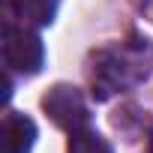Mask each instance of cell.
<instances>
[{"label":"cell","instance_id":"obj_3","mask_svg":"<svg viewBox=\"0 0 153 153\" xmlns=\"http://www.w3.org/2000/svg\"><path fill=\"white\" fill-rule=\"evenodd\" d=\"M42 108H45L48 117H51L60 129H66L69 135L87 126V105H84L81 93L75 90V87H69V84L51 87V90L45 93V99H42Z\"/></svg>","mask_w":153,"mask_h":153},{"label":"cell","instance_id":"obj_5","mask_svg":"<svg viewBox=\"0 0 153 153\" xmlns=\"http://www.w3.org/2000/svg\"><path fill=\"white\" fill-rule=\"evenodd\" d=\"M69 153H114V150H111V144H108L102 135H96V132H90V129L84 126V129H78V132H72V138H69Z\"/></svg>","mask_w":153,"mask_h":153},{"label":"cell","instance_id":"obj_2","mask_svg":"<svg viewBox=\"0 0 153 153\" xmlns=\"http://www.w3.org/2000/svg\"><path fill=\"white\" fill-rule=\"evenodd\" d=\"M3 57H6V66L9 69L24 72V75H33V72L42 69L45 48H42V42H39L36 33H30L24 27L6 24V30H3Z\"/></svg>","mask_w":153,"mask_h":153},{"label":"cell","instance_id":"obj_1","mask_svg":"<svg viewBox=\"0 0 153 153\" xmlns=\"http://www.w3.org/2000/svg\"><path fill=\"white\" fill-rule=\"evenodd\" d=\"M153 69V48L147 39H126L111 48L96 51L93 57V96L108 99L114 93H126L141 84Z\"/></svg>","mask_w":153,"mask_h":153},{"label":"cell","instance_id":"obj_7","mask_svg":"<svg viewBox=\"0 0 153 153\" xmlns=\"http://www.w3.org/2000/svg\"><path fill=\"white\" fill-rule=\"evenodd\" d=\"M147 153H153V129H150V141H147Z\"/></svg>","mask_w":153,"mask_h":153},{"label":"cell","instance_id":"obj_6","mask_svg":"<svg viewBox=\"0 0 153 153\" xmlns=\"http://www.w3.org/2000/svg\"><path fill=\"white\" fill-rule=\"evenodd\" d=\"M30 12H33V18H36L39 24H48L54 9L48 6V0H30Z\"/></svg>","mask_w":153,"mask_h":153},{"label":"cell","instance_id":"obj_4","mask_svg":"<svg viewBox=\"0 0 153 153\" xmlns=\"http://www.w3.org/2000/svg\"><path fill=\"white\" fill-rule=\"evenodd\" d=\"M36 141V126L24 114H6L3 117V153H30Z\"/></svg>","mask_w":153,"mask_h":153}]
</instances>
